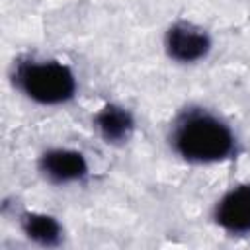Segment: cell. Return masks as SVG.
<instances>
[{
    "mask_svg": "<svg viewBox=\"0 0 250 250\" xmlns=\"http://www.w3.org/2000/svg\"><path fill=\"white\" fill-rule=\"evenodd\" d=\"M23 234L39 246H59L62 240L61 223L45 213H23L21 215Z\"/></svg>",
    "mask_w": 250,
    "mask_h": 250,
    "instance_id": "obj_7",
    "label": "cell"
},
{
    "mask_svg": "<svg viewBox=\"0 0 250 250\" xmlns=\"http://www.w3.org/2000/svg\"><path fill=\"white\" fill-rule=\"evenodd\" d=\"M94 123H96V129L100 131L102 139L105 143H111V145L127 141L135 129V119H133L131 111L117 105V104L104 105L96 113Z\"/></svg>",
    "mask_w": 250,
    "mask_h": 250,
    "instance_id": "obj_6",
    "label": "cell"
},
{
    "mask_svg": "<svg viewBox=\"0 0 250 250\" xmlns=\"http://www.w3.org/2000/svg\"><path fill=\"white\" fill-rule=\"evenodd\" d=\"M215 223L230 234H250V184L229 189L215 205Z\"/></svg>",
    "mask_w": 250,
    "mask_h": 250,
    "instance_id": "obj_4",
    "label": "cell"
},
{
    "mask_svg": "<svg viewBox=\"0 0 250 250\" xmlns=\"http://www.w3.org/2000/svg\"><path fill=\"white\" fill-rule=\"evenodd\" d=\"M166 53L170 59L189 64L205 59L211 51V37L205 29L189 23V21H178L166 31Z\"/></svg>",
    "mask_w": 250,
    "mask_h": 250,
    "instance_id": "obj_3",
    "label": "cell"
},
{
    "mask_svg": "<svg viewBox=\"0 0 250 250\" xmlns=\"http://www.w3.org/2000/svg\"><path fill=\"white\" fill-rule=\"evenodd\" d=\"M39 170L53 184H72L88 176V162L78 150L51 148L41 156Z\"/></svg>",
    "mask_w": 250,
    "mask_h": 250,
    "instance_id": "obj_5",
    "label": "cell"
},
{
    "mask_svg": "<svg viewBox=\"0 0 250 250\" xmlns=\"http://www.w3.org/2000/svg\"><path fill=\"white\" fill-rule=\"evenodd\" d=\"M16 88L41 105H59L74 98V72L59 61H20L14 68Z\"/></svg>",
    "mask_w": 250,
    "mask_h": 250,
    "instance_id": "obj_2",
    "label": "cell"
},
{
    "mask_svg": "<svg viewBox=\"0 0 250 250\" xmlns=\"http://www.w3.org/2000/svg\"><path fill=\"white\" fill-rule=\"evenodd\" d=\"M172 146L188 162L211 164L232 156L236 139L230 127L205 109L184 111L172 129Z\"/></svg>",
    "mask_w": 250,
    "mask_h": 250,
    "instance_id": "obj_1",
    "label": "cell"
}]
</instances>
